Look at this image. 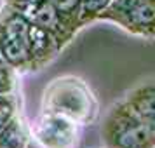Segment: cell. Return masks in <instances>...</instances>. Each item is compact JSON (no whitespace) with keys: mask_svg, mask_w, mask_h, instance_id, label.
<instances>
[{"mask_svg":"<svg viewBox=\"0 0 155 148\" xmlns=\"http://www.w3.org/2000/svg\"><path fill=\"white\" fill-rule=\"evenodd\" d=\"M61 44L51 31L26 14L4 5L0 7V59L19 75L40 71L59 54Z\"/></svg>","mask_w":155,"mask_h":148,"instance_id":"cell-1","label":"cell"},{"mask_svg":"<svg viewBox=\"0 0 155 148\" xmlns=\"http://www.w3.org/2000/svg\"><path fill=\"white\" fill-rule=\"evenodd\" d=\"M40 112L63 115L78 126H91L99 117V101L82 77L61 75L45 85Z\"/></svg>","mask_w":155,"mask_h":148,"instance_id":"cell-2","label":"cell"},{"mask_svg":"<svg viewBox=\"0 0 155 148\" xmlns=\"http://www.w3.org/2000/svg\"><path fill=\"white\" fill-rule=\"evenodd\" d=\"M99 133L105 148H155V136L126 99L108 108Z\"/></svg>","mask_w":155,"mask_h":148,"instance_id":"cell-3","label":"cell"},{"mask_svg":"<svg viewBox=\"0 0 155 148\" xmlns=\"http://www.w3.org/2000/svg\"><path fill=\"white\" fill-rule=\"evenodd\" d=\"M98 21L117 25L138 38L155 40V0H112Z\"/></svg>","mask_w":155,"mask_h":148,"instance_id":"cell-4","label":"cell"},{"mask_svg":"<svg viewBox=\"0 0 155 148\" xmlns=\"http://www.w3.org/2000/svg\"><path fill=\"white\" fill-rule=\"evenodd\" d=\"M31 140L42 148H77L80 141V126L63 115L40 112L31 124Z\"/></svg>","mask_w":155,"mask_h":148,"instance_id":"cell-5","label":"cell"},{"mask_svg":"<svg viewBox=\"0 0 155 148\" xmlns=\"http://www.w3.org/2000/svg\"><path fill=\"white\" fill-rule=\"evenodd\" d=\"M124 99L155 136V78L134 85Z\"/></svg>","mask_w":155,"mask_h":148,"instance_id":"cell-6","label":"cell"},{"mask_svg":"<svg viewBox=\"0 0 155 148\" xmlns=\"http://www.w3.org/2000/svg\"><path fill=\"white\" fill-rule=\"evenodd\" d=\"M56 18L71 35L84 28L82 23V0H45Z\"/></svg>","mask_w":155,"mask_h":148,"instance_id":"cell-7","label":"cell"},{"mask_svg":"<svg viewBox=\"0 0 155 148\" xmlns=\"http://www.w3.org/2000/svg\"><path fill=\"white\" fill-rule=\"evenodd\" d=\"M30 141H31V131L23 113H18L0 131V148H28Z\"/></svg>","mask_w":155,"mask_h":148,"instance_id":"cell-8","label":"cell"},{"mask_svg":"<svg viewBox=\"0 0 155 148\" xmlns=\"http://www.w3.org/2000/svg\"><path fill=\"white\" fill-rule=\"evenodd\" d=\"M18 113H21V96H19V92L0 96V131L7 126Z\"/></svg>","mask_w":155,"mask_h":148,"instance_id":"cell-9","label":"cell"},{"mask_svg":"<svg viewBox=\"0 0 155 148\" xmlns=\"http://www.w3.org/2000/svg\"><path fill=\"white\" fill-rule=\"evenodd\" d=\"M19 73L11 64L0 61V96L19 92Z\"/></svg>","mask_w":155,"mask_h":148,"instance_id":"cell-10","label":"cell"},{"mask_svg":"<svg viewBox=\"0 0 155 148\" xmlns=\"http://www.w3.org/2000/svg\"><path fill=\"white\" fill-rule=\"evenodd\" d=\"M112 4V0H82V23L84 26L98 21L99 14Z\"/></svg>","mask_w":155,"mask_h":148,"instance_id":"cell-11","label":"cell"},{"mask_svg":"<svg viewBox=\"0 0 155 148\" xmlns=\"http://www.w3.org/2000/svg\"><path fill=\"white\" fill-rule=\"evenodd\" d=\"M4 5H9V7L19 11L23 14H30L37 5H40L44 0H2Z\"/></svg>","mask_w":155,"mask_h":148,"instance_id":"cell-12","label":"cell"},{"mask_svg":"<svg viewBox=\"0 0 155 148\" xmlns=\"http://www.w3.org/2000/svg\"><path fill=\"white\" fill-rule=\"evenodd\" d=\"M96 148H105V146H96Z\"/></svg>","mask_w":155,"mask_h":148,"instance_id":"cell-13","label":"cell"},{"mask_svg":"<svg viewBox=\"0 0 155 148\" xmlns=\"http://www.w3.org/2000/svg\"><path fill=\"white\" fill-rule=\"evenodd\" d=\"M0 61H2V59H0Z\"/></svg>","mask_w":155,"mask_h":148,"instance_id":"cell-14","label":"cell"}]
</instances>
